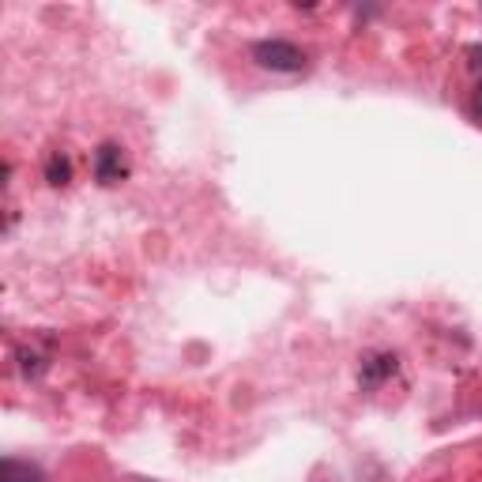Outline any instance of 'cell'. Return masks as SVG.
Listing matches in <instances>:
<instances>
[{"label":"cell","mask_w":482,"mask_h":482,"mask_svg":"<svg viewBox=\"0 0 482 482\" xmlns=\"http://www.w3.org/2000/svg\"><path fill=\"white\" fill-rule=\"evenodd\" d=\"M253 60L261 64L264 72H283V76H294V72H305V50L286 38H261L253 42Z\"/></svg>","instance_id":"6da1fadb"},{"label":"cell","mask_w":482,"mask_h":482,"mask_svg":"<svg viewBox=\"0 0 482 482\" xmlns=\"http://www.w3.org/2000/svg\"><path fill=\"white\" fill-rule=\"evenodd\" d=\"M396 369H399V358L392 355V350H381V355H369V358L362 362L358 381H362V389H377V384L389 381Z\"/></svg>","instance_id":"3957f363"},{"label":"cell","mask_w":482,"mask_h":482,"mask_svg":"<svg viewBox=\"0 0 482 482\" xmlns=\"http://www.w3.org/2000/svg\"><path fill=\"white\" fill-rule=\"evenodd\" d=\"M128 178V163H125V148L114 140L99 143V151H94V181L99 185H117Z\"/></svg>","instance_id":"7a4b0ae2"},{"label":"cell","mask_w":482,"mask_h":482,"mask_svg":"<svg viewBox=\"0 0 482 482\" xmlns=\"http://www.w3.org/2000/svg\"><path fill=\"white\" fill-rule=\"evenodd\" d=\"M0 482H45V471L38 468V463H30V460L4 456L0 460Z\"/></svg>","instance_id":"277c9868"},{"label":"cell","mask_w":482,"mask_h":482,"mask_svg":"<svg viewBox=\"0 0 482 482\" xmlns=\"http://www.w3.org/2000/svg\"><path fill=\"white\" fill-rule=\"evenodd\" d=\"M45 181H50L53 189H64V185L72 181V163H68V155L53 151L50 158H45Z\"/></svg>","instance_id":"5b68a950"},{"label":"cell","mask_w":482,"mask_h":482,"mask_svg":"<svg viewBox=\"0 0 482 482\" xmlns=\"http://www.w3.org/2000/svg\"><path fill=\"white\" fill-rule=\"evenodd\" d=\"M471 109H475V117L482 121V84L475 87V99H471Z\"/></svg>","instance_id":"ba28073f"},{"label":"cell","mask_w":482,"mask_h":482,"mask_svg":"<svg viewBox=\"0 0 482 482\" xmlns=\"http://www.w3.org/2000/svg\"><path fill=\"white\" fill-rule=\"evenodd\" d=\"M468 57H471V68H482V42H478V45H471Z\"/></svg>","instance_id":"52a82bcc"},{"label":"cell","mask_w":482,"mask_h":482,"mask_svg":"<svg viewBox=\"0 0 482 482\" xmlns=\"http://www.w3.org/2000/svg\"><path fill=\"white\" fill-rule=\"evenodd\" d=\"M20 374L23 377H42L45 374V366H50V358L45 355H38V350H30V347H20Z\"/></svg>","instance_id":"8992f818"},{"label":"cell","mask_w":482,"mask_h":482,"mask_svg":"<svg viewBox=\"0 0 482 482\" xmlns=\"http://www.w3.org/2000/svg\"><path fill=\"white\" fill-rule=\"evenodd\" d=\"M313 482H335V478H313Z\"/></svg>","instance_id":"9c48e42d"}]
</instances>
